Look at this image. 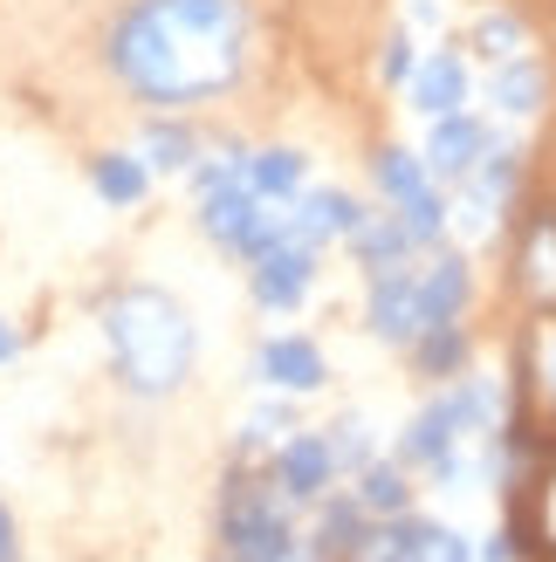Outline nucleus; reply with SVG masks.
Masks as SVG:
<instances>
[{"label":"nucleus","instance_id":"f257e3e1","mask_svg":"<svg viewBox=\"0 0 556 562\" xmlns=\"http://www.w3.org/2000/svg\"><path fill=\"white\" fill-rule=\"evenodd\" d=\"M247 35V0H124L103 27V69L131 103L186 110L241 82Z\"/></svg>","mask_w":556,"mask_h":562},{"label":"nucleus","instance_id":"f03ea898","mask_svg":"<svg viewBox=\"0 0 556 562\" xmlns=\"http://www.w3.org/2000/svg\"><path fill=\"white\" fill-rule=\"evenodd\" d=\"M97 316H103L110 363H118L131 398H173V391L192 378L200 336H192V316H186L179 295L152 289V281H131V289L103 295Z\"/></svg>","mask_w":556,"mask_h":562},{"label":"nucleus","instance_id":"7ed1b4c3","mask_svg":"<svg viewBox=\"0 0 556 562\" xmlns=\"http://www.w3.org/2000/svg\"><path fill=\"white\" fill-rule=\"evenodd\" d=\"M220 555L227 562H323L316 542L296 536L282 487L255 481L247 467L227 473V494H220Z\"/></svg>","mask_w":556,"mask_h":562},{"label":"nucleus","instance_id":"20e7f679","mask_svg":"<svg viewBox=\"0 0 556 562\" xmlns=\"http://www.w3.org/2000/svg\"><path fill=\"white\" fill-rule=\"evenodd\" d=\"M460 418H454V405L447 398H433L426 412H412V426L399 432V467H426V473H440L447 487H460L467 481V460H460Z\"/></svg>","mask_w":556,"mask_h":562},{"label":"nucleus","instance_id":"39448f33","mask_svg":"<svg viewBox=\"0 0 556 562\" xmlns=\"http://www.w3.org/2000/svg\"><path fill=\"white\" fill-rule=\"evenodd\" d=\"M247 289H255L262 308H296L302 295L316 289V247H302V240H275L268 255L247 261Z\"/></svg>","mask_w":556,"mask_h":562},{"label":"nucleus","instance_id":"423d86ee","mask_svg":"<svg viewBox=\"0 0 556 562\" xmlns=\"http://www.w3.org/2000/svg\"><path fill=\"white\" fill-rule=\"evenodd\" d=\"M515 179H522V151H515V145H488V158L460 179V186H467V192H460V227H467V234H488L494 213L515 200Z\"/></svg>","mask_w":556,"mask_h":562},{"label":"nucleus","instance_id":"0eeeda50","mask_svg":"<svg viewBox=\"0 0 556 562\" xmlns=\"http://www.w3.org/2000/svg\"><path fill=\"white\" fill-rule=\"evenodd\" d=\"M488 145H494V131L475 117V110H454V117H433V137H426L420 158H426L433 179H467L488 158Z\"/></svg>","mask_w":556,"mask_h":562},{"label":"nucleus","instance_id":"6e6552de","mask_svg":"<svg viewBox=\"0 0 556 562\" xmlns=\"http://www.w3.org/2000/svg\"><path fill=\"white\" fill-rule=\"evenodd\" d=\"M330 481H337L330 439L323 432H289L282 453H275V487H282V501H323Z\"/></svg>","mask_w":556,"mask_h":562},{"label":"nucleus","instance_id":"1a4fd4ad","mask_svg":"<svg viewBox=\"0 0 556 562\" xmlns=\"http://www.w3.org/2000/svg\"><path fill=\"white\" fill-rule=\"evenodd\" d=\"M515 281L530 308H556V206H530V227L515 247Z\"/></svg>","mask_w":556,"mask_h":562},{"label":"nucleus","instance_id":"9d476101","mask_svg":"<svg viewBox=\"0 0 556 562\" xmlns=\"http://www.w3.org/2000/svg\"><path fill=\"white\" fill-rule=\"evenodd\" d=\"M371 336L378 344H412L420 336V274L392 268V274H371Z\"/></svg>","mask_w":556,"mask_h":562},{"label":"nucleus","instance_id":"9b49d317","mask_svg":"<svg viewBox=\"0 0 556 562\" xmlns=\"http://www.w3.org/2000/svg\"><path fill=\"white\" fill-rule=\"evenodd\" d=\"M405 97H412V110H420V117H454V110L467 103V63H460L454 48H440V55H426V63H412Z\"/></svg>","mask_w":556,"mask_h":562},{"label":"nucleus","instance_id":"f8f14e48","mask_svg":"<svg viewBox=\"0 0 556 562\" xmlns=\"http://www.w3.org/2000/svg\"><path fill=\"white\" fill-rule=\"evenodd\" d=\"M357 220H365V206L351 200V192H302L296 213H289V240L302 247H323V240H351Z\"/></svg>","mask_w":556,"mask_h":562},{"label":"nucleus","instance_id":"ddd939ff","mask_svg":"<svg viewBox=\"0 0 556 562\" xmlns=\"http://www.w3.org/2000/svg\"><path fill=\"white\" fill-rule=\"evenodd\" d=\"M255 363H262V378L275 391H316L330 378V363H323V350L310 344V336H268Z\"/></svg>","mask_w":556,"mask_h":562},{"label":"nucleus","instance_id":"4468645a","mask_svg":"<svg viewBox=\"0 0 556 562\" xmlns=\"http://www.w3.org/2000/svg\"><path fill=\"white\" fill-rule=\"evenodd\" d=\"M475 302V274H467L460 255L447 261H433L420 274V329H440V323H460V308Z\"/></svg>","mask_w":556,"mask_h":562},{"label":"nucleus","instance_id":"2eb2a0df","mask_svg":"<svg viewBox=\"0 0 556 562\" xmlns=\"http://www.w3.org/2000/svg\"><path fill=\"white\" fill-rule=\"evenodd\" d=\"M351 261L365 268V274H392V268H405V261H412V234L399 227V213H365V220H357Z\"/></svg>","mask_w":556,"mask_h":562},{"label":"nucleus","instance_id":"dca6fc26","mask_svg":"<svg viewBox=\"0 0 556 562\" xmlns=\"http://www.w3.org/2000/svg\"><path fill=\"white\" fill-rule=\"evenodd\" d=\"M488 97L509 110V117H536V110L549 103V69L536 63L530 48L509 55V63H494V82H488Z\"/></svg>","mask_w":556,"mask_h":562},{"label":"nucleus","instance_id":"f3484780","mask_svg":"<svg viewBox=\"0 0 556 562\" xmlns=\"http://www.w3.org/2000/svg\"><path fill=\"white\" fill-rule=\"evenodd\" d=\"M467 363H475V336H467L460 323H440V329H420V336H412V371H420V378L454 384Z\"/></svg>","mask_w":556,"mask_h":562},{"label":"nucleus","instance_id":"a211bd4d","mask_svg":"<svg viewBox=\"0 0 556 562\" xmlns=\"http://www.w3.org/2000/svg\"><path fill=\"white\" fill-rule=\"evenodd\" d=\"M90 186H97L103 206H137V200H145V186H152V165L131 158V151H97L90 158Z\"/></svg>","mask_w":556,"mask_h":562},{"label":"nucleus","instance_id":"6ab92c4d","mask_svg":"<svg viewBox=\"0 0 556 562\" xmlns=\"http://www.w3.org/2000/svg\"><path fill=\"white\" fill-rule=\"evenodd\" d=\"M241 186L255 192V200H296L302 192V151H255V158H241Z\"/></svg>","mask_w":556,"mask_h":562},{"label":"nucleus","instance_id":"aec40b11","mask_svg":"<svg viewBox=\"0 0 556 562\" xmlns=\"http://www.w3.org/2000/svg\"><path fill=\"white\" fill-rule=\"evenodd\" d=\"M357 508L365 515H378V521H392V515H405L412 508V481H405V467H385V460H371V467H357Z\"/></svg>","mask_w":556,"mask_h":562},{"label":"nucleus","instance_id":"412c9836","mask_svg":"<svg viewBox=\"0 0 556 562\" xmlns=\"http://www.w3.org/2000/svg\"><path fill=\"white\" fill-rule=\"evenodd\" d=\"M515 555L556 562V460L536 473V487H530V521H522V542H515Z\"/></svg>","mask_w":556,"mask_h":562},{"label":"nucleus","instance_id":"4be33fe9","mask_svg":"<svg viewBox=\"0 0 556 562\" xmlns=\"http://www.w3.org/2000/svg\"><path fill=\"white\" fill-rule=\"evenodd\" d=\"M192 158H200V137H192L186 124H173V117L145 124V165H152V172H186Z\"/></svg>","mask_w":556,"mask_h":562},{"label":"nucleus","instance_id":"5701e85b","mask_svg":"<svg viewBox=\"0 0 556 562\" xmlns=\"http://www.w3.org/2000/svg\"><path fill=\"white\" fill-rule=\"evenodd\" d=\"M371 179H378V192L385 200H412L420 186H433V172H426V158H412V151H399V145H385L378 158H371Z\"/></svg>","mask_w":556,"mask_h":562},{"label":"nucleus","instance_id":"b1692460","mask_svg":"<svg viewBox=\"0 0 556 562\" xmlns=\"http://www.w3.org/2000/svg\"><path fill=\"white\" fill-rule=\"evenodd\" d=\"M467 42H475V55H481V63H509V55H522V48H530V27H522L515 14H481Z\"/></svg>","mask_w":556,"mask_h":562},{"label":"nucleus","instance_id":"393cba45","mask_svg":"<svg viewBox=\"0 0 556 562\" xmlns=\"http://www.w3.org/2000/svg\"><path fill=\"white\" fill-rule=\"evenodd\" d=\"M399 227L412 234V247H433L440 234H447V200H440L433 186H420L412 200H399Z\"/></svg>","mask_w":556,"mask_h":562},{"label":"nucleus","instance_id":"a878e982","mask_svg":"<svg viewBox=\"0 0 556 562\" xmlns=\"http://www.w3.org/2000/svg\"><path fill=\"white\" fill-rule=\"evenodd\" d=\"M405 562H475V549H467V536H454L447 521H420V528H412Z\"/></svg>","mask_w":556,"mask_h":562},{"label":"nucleus","instance_id":"bb28decb","mask_svg":"<svg viewBox=\"0 0 556 562\" xmlns=\"http://www.w3.org/2000/svg\"><path fill=\"white\" fill-rule=\"evenodd\" d=\"M330 439V453H337V473H357V467H371V426H365V418H337V426H330L323 432Z\"/></svg>","mask_w":556,"mask_h":562},{"label":"nucleus","instance_id":"cd10ccee","mask_svg":"<svg viewBox=\"0 0 556 562\" xmlns=\"http://www.w3.org/2000/svg\"><path fill=\"white\" fill-rule=\"evenodd\" d=\"M378 69H385V82H405L412 76V35L399 27L392 42H385V55H378Z\"/></svg>","mask_w":556,"mask_h":562},{"label":"nucleus","instance_id":"c85d7f7f","mask_svg":"<svg viewBox=\"0 0 556 562\" xmlns=\"http://www.w3.org/2000/svg\"><path fill=\"white\" fill-rule=\"evenodd\" d=\"M0 562H21V542H14V515L0 508Z\"/></svg>","mask_w":556,"mask_h":562},{"label":"nucleus","instance_id":"c756f323","mask_svg":"<svg viewBox=\"0 0 556 562\" xmlns=\"http://www.w3.org/2000/svg\"><path fill=\"white\" fill-rule=\"evenodd\" d=\"M14 350H21V336H14L8 323H0V363H14Z\"/></svg>","mask_w":556,"mask_h":562},{"label":"nucleus","instance_id":"7c9ffc66","mask_svg":"<svg viewBox=\"0 0 556 562\" xmlns=\"http://www.w3.org/2000/svg\"><path fill=\"white\" fill-rule=\"evenodd\" d=\"M543 371H549V398H556V344H549V357H543Z\"/></svg>","mask_w":556,"mask_h":562}]
</instances>
